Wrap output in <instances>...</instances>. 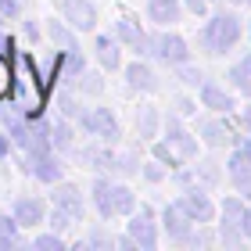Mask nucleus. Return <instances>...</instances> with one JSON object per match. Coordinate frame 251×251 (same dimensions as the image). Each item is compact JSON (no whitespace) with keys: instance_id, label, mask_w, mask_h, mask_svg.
<instances>
[{"instance_id":"1","label":"nucleus","mask_w":251,"mask_h":251,"mask_svg":"<svg viewBox=\"0 0 251 251\" xmlns=\"http://www.w3.org/2000/svg\"><path fill=\"white\" fill-rule=\"evenodd\" d=\"M15 94H18L22 104H25L29 115H40L43 100H47V79H36V65H32V58H25V54H18Z\"/></svg>"},{"instance_id":"2","label":"nucleus","mask_w":251,"mask_h":251,"mask_svg":"<svg viewBox=\"0 0 251 251\" xmlns=\"http://www.w3.org/2000/svg\"><path fill=\"white\" fill-rule=\"evenodd\" d=\"M11 136H15V144L25 151V162H32V158H40V154H50V126H25L22 119L11 122Z\"/></svg>"},{"instance_id":"3","label":"nucleus","mask_w":251,"mask_h":251,"mask_svg":"<svg viewBox=\"0 0 251 251\" xmlns=\"http://www.w3.org/2000/svg\"><path fill=\"white\" fill-rule=\"evenodd\" d=\"M237 36H241V22H237L233 15H215L208 25H204L201 32V40H204V47H208L212 54H223V50H230Z\"/></svg>"},{"instance_id":"4","label":"nucleus","mask_w":251,"mask_h":251,"mask_svg":"<svg viewBox=\"0 0 251 251\" xmlns=\"http://www.w3.org/2000/svg\"><path fill=\"white\" fill-rule=\"evenodd\" d=\"M83 219V194H79L72 183H61L54 190V230H68L72 223Z\"/></svg>"},{"instance_id":"5","label":"nucleus","mask_w":251,"mask_h":251,"mask_svg":"<svg viewBox=\"0 0 251 251\" xmlns=\"http://www.w3.org/2000/svg\"><path fill=\"white\" fill-rule=\"evenodd\" d=\"M58 7H61V15H65V22L72 29L90 32V29L97 25V11H94L90 0H58Z\"/></svg>"},{"instance_id":"6","label":"nucleus","mask_w":251,"mask_h":251,"mask_svg":"<svg viewBox=\"0 0 251 251\" xmlns=\"http://www.w3.org/2000/svg\"><path fill=\"white\" fill-rule=\"evenodd\" d=\"M194 151H198L194 136H187L176 122L169 126V144H158V147H154V154H158V158H169V162H176V158H190Z\"/></svg>"},{"instance_id":"7","label":"nucleus","mask_w":251,"mask_h":251,"mask_svg":"<svg viewBox=\"0 0 251 251\" xmlns=\"http://www.w3.org/2000/svg\"><path fill=\"white\" fill-rule=\"evenodd\" d=\"M83 129L100 136V140H115L119 136V122H115V115H111L108 108H94V111L83 115Z\"/></svg>"},{"instance_id":"8","label":"nucleus","mask_w":251,"mask_h":251,"mask_svg":"<svg viewBox=\"0 0 251 251\" xmlns=\"http://www.w3.org/2000/svg\"><path fill=\"white\" fill-rule=\"evenodd\" d=\"M147 47H151V54H158L162 61H173V65H183V61H187V43L179 40V36H173V32L151 40Z\"/></svg>"},{"instance_id":"9","label":"nucleus","mask_w":251,"mask_h":251,"mask_svg":"<svg viewBox=\"0 0 251 251\" xmlns=\"http://www.w3.org/2000/svg\"><path fill=\"white\" fill-rule=\"evenodd\" d=\"M129 241L140 244L144 251H151V248L158 244L154 223H151V212H147V208H140V215H133V223H129Z\"/></svg>"},{"instance_id":"10","label":"nucleus","mask_w":251,"mask_h":251,"mask_svg":"<svg viewBox=\"0 0 251 251\" xmlns=\"http://www.w3.org/2000/svg\"><path fill=\"white\" fill-rule=\"evenodd\" d=\"M29 173L36 176L40 183H58V179H61V162L50 158V154H40V158L29 162Z\"/></svg>"},{"instance_id":"11","label":"nucleus","mask_w":251,"mask_h":251,"mask_svg":"<svg viewBox=\"0 0 251 251\" xmlns=\"http://www.w3.org/2000/svg\"><path fill=\"white\" fill-rule=\"evenodd\" d=\"M179 208H183L194 223H208L212 219V201L204 198V194H187V198L179 201Z\"/></svg>"},{"instance_id":"12","label":"nucleus","mask_w":251,"mask_h":251,"mask_svg":"<svg viewBox=\"0 0 251 251\" xmlns=\"http://www.w3.org/2000/svg\"><path fill=\"white\" fill-rule=\"evenodd\" d=\"M15 219H18V226H36L43 219V204L36 198H18L15 201Z\"/></svg>"},{"instance_id":"13","label":"nucleus","mask_w":251,"mask_h":251,"mask_svg":"<svg viewBox=\"0 0 251 251\" xmlns=\"http://www.w3.org/2000/svg\"><path fill=\"white\" fill-rule=\"evenodd\" d=\"M94 204H97V212L104 215V219L119 215V212H115V187L104 183V179H97V183H94Z\"/></svg>"},{"instance_id":"14","label":"nucleus","mask_w":251,"mask_h":251,"mask_svg":"<svg viewBox=\"0 0 251 251\" xmlns=\"http://www.w3.org/2000/svg\"><path fill=\"white\" fill-rule=\"evenodd\" d=\"M230 176H233V183L241 187V194H251V158L244 151L230 158Z\"/></svg>"},{"instance_id":"15","label":"nucleus","mask_w":251,"mask_h":251,"mask_svg":"<svg viewBox=\"0 0 251 251\" xmlns=\"http://www.w3.org/2000/svg\"><path fill=\"white\" fill-rule=\"evenodd\" d=\"M201 100H204V108H215V111H230L233 108V97L226 94V90H219L215 83H201Z\"/></svg>"},{"instance_id":"16","label":"nucleus","mask_w":251,"mask_h":251,"mask_svg":"<svg viewBox=\"0 0 251 251\" xmlns=\"http://www.w3.org/2000/svg\"><path fill=\"white\" fill-rule=\"evenodd\" d=\"M115 32H119V40H126V43H133L136 50H144L147 43H151V40L144 36V29L136 25V18H119V25H115Z\"/></svg>"},{"instance_id":"17","label":"nucleus","mask_w":251,"mask_h":251,"mask_svg":"<svg viewBox=\"0 0 251 251\" xmlns=\"http://www.w3.org/2000/svg\"><path fill=\"white\" fill-rule=\"evenodd\" d=\"M187 223H194L190 215L179 208V204H173V208H165V230L176 237V241H183L187 237Z\"/></svg>"},{"instance_id":"18","label":"nucleus","mask_w":251,"mask_h":251,"mask_svg":"<svg viewBox=\"0 0 251 251\" xmlns=\"http://www.w3.org/2000/svg\"><path fill=\"white\" fill-rule=\"evenodd\" d=\"M126 79H129V86H136V90H154V86H158V83H154V72H151L147 65H140V61L126 68Z\"/></svg>"},{"instance_id":"19","label":"nucleus","mask_w":251,"mask_h":251,"mask_svg":"<svg viewBox=\"0 0 251 251\" xmlns=\"http://www.w3.org/2000/svg\"><path fill=\"white\" fill-rule=\"evenodd\" d=\"M147 15H151V22H176L179 4L176 0H151V4H147Z\"/></svg>"},{"instance_id":"20","label":"nucleus","mask_w":251,"mask_h":251,"mask_svg":"<svg viewBox=\"0 0 251 251\" xmlns=\"http://www.w3.org/2000/svg\"><path fill=\"white\" fill-rule=\"evenodd\" d=\"M244 212H248V208H244L237 198H226V201H223V219H226L223 230H233V226H241V223H244Z\"/></svg>"},{"instance_id":"21","label":"nucleus","mask_w":251,"mask_h":251,"mask_svg":"<svg viewBox=\"0 0 251 251\" xmlns=\"http://www.w3.org/2000/svg\"><path fill=\"white\" fill-rule=\"evenodd\" d=\"M97 58H100L104 68H119V43L108 40V36H100L97 40Z\"/></svg>"},{"instance_id":"22","label":"nucleus","mask_w":251,"mask_h":251,"mask_svg":"<svg viewBox=\"0 0 251 251\" xmlns=\"http://www.w3.org/2000/svg\"><path fill=\"white\" fill-rule=\"evenodd\" d=\"M230 79H233V86H237V90L251 94V54H248L241 65H233V68H230Z\"/></svg>"},{"instance_id":"23","label":"nucleus","mask_w":251,"mask_h":251,"mask_svg":"<svg viewBox=\"0 0 251 251\" xmlns=\"http://www.w3.org/2000/svg\"><path fill=\"white\" fill-rule=\"evenodd\" d=\"M15 230H18V219H7V215H0V248H15V244H18Z\"/></svg>"},{"instance_id":"24","label":"nucleus","mask_w":251,"mask_h":251,"mask_svg":"<svg viewBox=\"0 0 251 251\" xmlns=\"http://www.w3.org/2000/svg\"><path fill=\"white\" fill-rule=\"evenodd\" d=\"M201 133H204V140H208V144H226V140H230V133H226L219 122H204Z\"/></svg>"},{"instance_id":"25","label":"nucleus","mask_w":251,"mask_h":251,"mask_svg":"<svg viewBox=\"0 0 251 251\" xmlns=\"http://www.w3.org/2000/svg\"><path fill=\"white\" fill-rule=\"evenodd\" d=\"M50 40H54V43H61L65 50H75V40H72V32H68L65 25H58V22H50Z\"/></svg>"},{"instance_id":"26","label":"nucleus","mask_w":251,"mask_h":251,"mask_svg":"<svg viewBox=\"0 0 251 251\" xmlns=\"http://www.w3.org/2000/svg\"><path fill=\"white\" fill-rule=\"evenodd\" d=\"M11 86H15V72H11L7 58H0V97H7V94H11Z\"/></svg>"},{"instance_id":"27","label":"nucleus","mask_w":251,"mask_h":251,"mask_svg":"<svg viewBox=\"0 0 251 251\" xmlns=\"http://www.w3.org/2000/svg\"><path fill=\"white\" fill-rule=\"evenodd\" d=\"M32 244H36L40 251H65V241H61L58 233H43V237H36Z\"/></svg>"},{"instance_id":"28","label":"nucleus","mask_w":251,"mask_h":251,"mask_svg":"<svg viewBox=\"0 0 251 251\" xmlns=\"http://www.w3.org/2000/svg\"><path fill=\"white\" fill-rule=\"evenodd\" d=\"M133 190L129 187H115V212H133Z\"/></svg>"},{"instance_id":"29","label":"nucleus","mask_w":251,"mask_h":251,"mask_svg":"<svg viewBox=\"0 0 251 251\" xmlns=\"http://www.w3.org/2000/svg\"><path fill=\"white\" fill-rule=\"evenodd\" d=\"M50 144H54V147H68V144H72V129H68L65 122H58V126L50 129Z\"/></svg>"},{"instance_id":"30","label":"nucleus","mask_w":251,"mask_h":251,"mask_svg":"<svg viewBox=\"0 0 251 251\" xmlns=\"http://www.w3.org/2000/svg\"><path fill=\"white\" fill-rule=\"evenodd\" d=\"M136 129H140L144 136L154 133V111H151V108H144V119H136Z\"/></svg>"},{"instance_id":"31","label":"nucleus","mask_w":251,"mask_h":251,"mask_svg":"<svg viewBox=\"0 0 251 251\" xmlns=\"http://www.w3.org/2000/svg\"><path fill=\"white\" fill-rule=\"evenodd\" d=\"M0 15H18V0H0Z\"/></svg>"},{"instance_id":"32","label":"nucleus","mask_w":251,"mask_h":251,"mask_svg":"<svg viewBox=\"0 0 251 251\" xmlns=\"http://www.w3.org/2000/svg\"><path fill=\"white\" fill-rule=\"evenodd\" d=\"M183 83H190V86H198V83H201V75L194 72V68H183Z\"/></svg>"},{"instance_id":"33","label":"nucleus","mask_w":251,"mask_h":251,"mask_svg":"<svg viewBox=\"0 0 251 251\" xmlns=\"http://www.w3.org/2000/svg\"><path fill=\"white\" fill-rule=\"evenodd\" d=\"M187 4H190V11H198V15H201V11L208 7V0H187Z\"/></svg>"},{"instance_id":"34","label":"nucleus","mask_w":251,"mask_h":251,"mask_svg":"<svg viewBox=\"0 0 251 251\" xmlns=\"http://www.w3.org/2000/svg\"><path fill=\"white\" fill-rule=\"evenodd\" d=\"M7 151H11V140H7V136H4V133H0V158H4Z\"/></svg>"},{"instance_id":"35","label":"nucleus","mask_w":251,"mask_h":251,"mask_svg":"<svg viewBox=\"0 0 251 251\" xmlns=\"http://www.w3.org/2000/svg\"><path fill=\"white\" fill-rule=\"evenodd\" d=\"M241 230H244V233L251 237V212H244V223H241Z\"/></svg>"},{"instance_id":"36","label":"nucleus","mask_w":251,"mask_h":251,"mask_svg":"<svg viewBox=\"0 0 251 251\" xmlns=\"http://www.w3.org/2000/svg\"><path fill=\"white\" fill-rule=\"evenodd\" d=\"M244 122H248V129H251V108H244Z\"/></svg>"},{"instance_id":"37","label":"nucleus","mask_w":251,"mask_h":251,"mask_svg":"<svg viewBox=\"0 0 251 251\" xmlns=\"http://www.w3.org/2000/svg\"><path fill=\"white\" fill-rule=\"evenodd\" d=\"M244 154H248V158H251V140H248V144H244Z\"/></svg>"},{"instance_id":"38","label":"nucleus","mask_w":251,"mask_h":251,"mask_svg":"<svg viewBox=\"0 0 251 251\" xmlns=\"http://www.w3.org/2000/svg\"><path fill=\"white\" fill-rule=\"evenodd\" d=\"M248 4H251V0H248Z\"/></svg>"}]
</instances>
